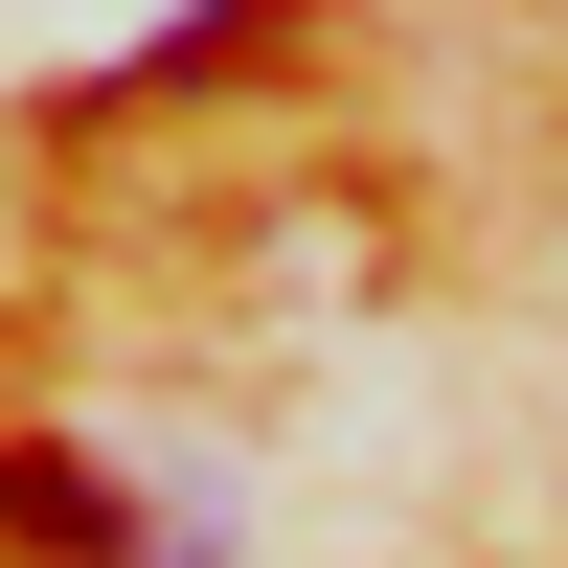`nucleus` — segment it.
<instances>
[{"label": "nucleus", "mask_w": 568, "mask_h": 568, "mask_svg": "<svg viewBox=\"0 0 568 568\" xmlns=\"http://www.w3.org/2000/svg\"><path fill=\"white\" fill-rule=\"evenodd\" d=\"M0 524H23V546H69V568H182L160 524H114V478H91V455H0Z\"/></svg>", "instance_id": "obj_1"}]
</instances>
